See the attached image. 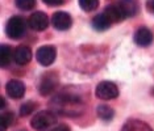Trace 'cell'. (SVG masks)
<instances>
[{"label":"cell","instance_id":"6da1fadb","mask_svg":"<svg viewBox=\"0 0 154 131\" xmlns=\"http://www.w3.org/2000/svg\"><path fill=\"white\" fill-rule=\"evenodd\" d=\"M51 112H55L66 117H78L85 110V102L76 95L71 93H61L53 97L50 101Z\"/></svg>","mask_w":154,"mask_h":131},{"label":"cell","instance_id":"7a4b0ae2","mask_svg":"<svg viewBox=\"0 0 154 131\" xmlns=\"http://www.w3.org/2000/svg\"><path fill=\"white\" fill-rule=\"evenodd\" d=\"M57 123V117L51 110H42L38 112L30 121V126L36 131H46Z\"/></svg>","mask_w":154,"mask_h":131},{"label":"cell","instance_id":"3957f363","mask_svg":"<svg viewBox=\"0 0 154 131\" xmlns=\"http://www.w3.org/2000/svg\"><path fill=\"white\" fill-rule=\"evenodd\" d=\"M5 33L11 39L21 38L25 33V21L21 16H12L5 26Z\"/></svg>","mask_w":154,"mask_h":131},{"label":"cell","instance_id":"277c9868","mask_svg":"<svg viewBox=\"0 0 154 131\" xmlns=\"http://www.w3.org/2000/svg\"><path fill=\"white\" fill-rule=\"evenodd\" d=\"M58 75L55 72H46L44 74L38 83V92L41 96H49L51 95L58 87Z\"/></svg>","mask_w":154,"mask_h":131},{"label":"cell","instance_id":"5b68a950","mask_svg":"<svg viewBox=\"0 0 154 131\" xmlns=\"http://www.w3.org/2000/svg\"><path fill=\"white\" fill-rule=\"evenodd\" d=\"M95 95L97 98L108 101V100H113L119 96V88L115 83L112 81H101L96 85Z\"/></svg>","mask_w":154,"mask_h":131},{"label":"cell","instance_id":"8992f818","mask_svg":"<svg viewBox=\"0 0 154 131\" xmlns=\"http://www.w3.org/2000/svg\"><path fill=\"white\" fill-rule=\"evenodd\" d=\"M55 57H57V49H55L53 45L41 46L36 53L37 62L41 66H44V67H48V66L53 64L54 60H55Z\"/></svg>","mask_w":154,"mask_h":131},{"label":"cell","instance_id":"52a82bcc","mask_svg":"<svg viewBox=\"0 0 154 131\" xmlns=\"http://www.w3.org/2000/svg\"><path fill=\"white\" fill-rule=\"evenodd\" d=\"M49 16L44 12H34L29 16L28 20V25L30 29L36 30V32H44L49 26Z\"/></svg>","mask_w":154,"mask_h":131},{"label":"cell","instance_id":"ba28073f","mask_svg":"<svg viewBox=\"0 0 154 131\" xmlns=\"http://www.w3.org/2000/svg\"><path fill=\"white\" fill-rule=\"evenodd\" d=\"M71 24H72L71 16L67 12L58 11L53 13V16H51V25L57 30H67L71 28Z\"/></svg>","mask_w":154,"mask_h":131},{"label":"cell","instance_id":"9c48e42d","mask_svg":"<svg viewBox=\"0 0 154 131\" xmlns=\"http://www.w3.org/2000/svg\"><path fill=\"white\" fill-rule=\"evenodd\" d=\"M5 91H7V95L11 98L19 100V98L24 97V95H25V85H24L23 81L13 79V80H9L7 83Z\"/></svg>","mask_w":154,"mask_h":131},{"label":"cell","instance_id":"30bf717a","mask_svg":"<svg viewBox=\"0 0 154 131\" xmlns=\"http://www.w3.org/2000/svg\"><path fill=\"white\" fill-rule=\"evenodd\" d=\"M119 8L124 17H133L136 16L140 11V3L138 0H120L119 1Z\"/></svg>","mask_w":154,"mask_h":131},{"label":"cell","instance_id":"8fae6325","mask_svg":"<svg viewBox=\"0 0 154 131\" xmlns=\"http://www.w3.org/2000/svg\"><path fill=\"white\" fill-rule=\"evenodd\" d=\"M32 59V50L25 45H21L13 53V60L19 66H25Z\"/></svg>","mask_w":154,"mask_h":131},{"label":"cell","instance_id":"7c38bea8","mask_svg":"<svg viewBox=\"0 0 154 131\" xmlns=\"http://www.w3.org/2000/svg\"><path fill=\"white\" fill-rule=\"evenodd\" d=\"M134 42L141 47H146L149 46L150 43L153 42V33L150 32L148 28H140L137 29V32L134 33V37H133Z\"/></svg>","mask_w":154,"mask_h":131},{"label":"cell","instance_id":"4fadbf2b","mask_svg":"<svg viewBox=\"0 0 154 131\" xmlns=\"http://www.w3.org/2000/svg\"><path fill=\"white\" fill-rule=\"evenodd\" d=\"M121 131H153L148 123L140 119H129L121 127Z\"/></svg>","mask_w":154,"mask_h":131},{"label":"cell","instance_id":"5bb4252c","mask_svg":"<svg viewBox=\"0 0 154 131\" xmlns=\"http://www.w3.org/2000/svg\"><path fill=\"white\" fill-rule=\"evenodd\" d=\"M104 15L109 19V21L112 24L113 22H120L121 20L125 19L124 15H122L121 11H120V8H119V5H113V4L107 7L106 11H104Z\"/></svg>","mask_w":154,"mask_h":131},{"label":"cell","instance_id":"9a60e30c","mask_svg":"<svg viewBox=\"0 0 154 131\" xmlns=\"http://www.w3.org/2000/svg\"><path fill=\"white\" fill-rule=\"evenodd\" d=\"M111 25H112V22L109 21V19L104 15V12L100 13V15H96L92 20V26L95 28L97 32H104V30H107Z\"/></svg>","mask_w":154,"mask_h":131},{"label":"cell","instance_id":"2e32d148","mask_svg":"<svg viewBox=\"0 0 154 131\" xmlns=\"http://www.w3.org/2000/svg\"><path fill=\"white\" fill-rule=\"evenodd\" d=\"M12 58V47L8 45H2V49H0V64H2V67H8Z\"/></svg>","mask_w":154,"mask_h":131},{"label":"cell","instance_id":"e0dca14e","mask_svg":"<svg viewBox=\"0 0 154 131\" xmlns=\"http://www.w3.org/2000/svg\"><path fill=\"white\" fill-rule=\"evenodd\" d=\"M96 113H97V117H99L101 121H106V122H109L115 115L113 109L108 105H99L96 109Z\"/></svg>","mask_w":154,"mask_h":131},{"label":"cell","instance_id":"ac0fdd59","mask_svg":"<svg viewBox=\"0 0 154 131\" xmlns=\"http://www.w3.org/2000/svg\"><path fill=\"white\" fill-rule=\"evenodd\" d=\"M13 122V113L12 112H3L0 115V131H5Z\"/></svg>","mask_w":154,"mask_h":131},{"label":"cell","instance_id":"d6986e66","mask_svg":"<svg viewBox=\"0 0 154 131\" xmlns=\"http://www.w3.org/2000/svg\"><path fill=\"white\" fill-rule=\"evenodd\" d=\"M79 5L83 11L92 12L99 7V0H79Z\"/></svg>","mask_w":154,"mask_h":131},{"label":"cell","instance_id":"ffe728a7","mask_svg":"<svg viewBox=\"0 0 154 131\" xmlns=\"http://www.w3.org/2000/svg\"><path fill=\"white\" fill-rule=\"evenodd\" d=\"M37 109V104L34 101H28V102H24L20 108V115L21 117H26L29 114H32L34 110Z\"/></svg>","mask_w":154,"mask_h":131},{"label":"cell","instance_id":"44dd1931","mask_svg":"<svg viewBox=\"0 0 154 131\" xmlns=\"http://www.w3.org/2000/svg\"><path fill=\"white\" fill-rule=\"evenodd\" d=\"M15 4L21 11H30L36 7V0H15Z\"/></svg>","mask_w":154,"mask_h":131},{"label":"cell","instance_id":"7402d4cb","mask_svg":"<svg viewBox=\"0 0 154 131\" xmlns=\"http://www.w3.org/2000/svg\"><path fill=\"white\" fill-rule=\"evenodd\" d=\"M45 4L48 5H51V7H57V5H61L63 3V0H42Z\"/></svg>","mask_w":154,"mask_h":131},{"label":"cell","instance_id":"603a6c76","mask_svg":"<svg viewBox=\"0 0 154 131\" xmlns=\"http://www.w3.org/2000/svg\"><path fill=\"white\" fill-rule=\"evenodd\" d=\"M50 131H71V130H70V127L67 125H58L54 129H51Z\"/></svg>","mask_w":154,"mask_h":131},{"label":"cell","instance_id":"cb8c5ba5","mask_svg":"<svg viewBox=\"0 0 154 131\" xmlns=\"http://www.w3.org/2000/svg\"><path fill=\"white\" fill-rule=\"evenodd\" d=\"M149 5H150V11H152L154 13V0H152V1H149Z\"/></svg>","mask_w":154,"mask_h":131},{"label":"cell","instance_id":"d4e9b609","mask_svg":"<svg viewBox=\"0 0 154 131\" xmlns=\"http://www.w3.org/2000/svg\"><path fill=\"white\" fill-rule=\"evenodd\" d=\"M0 101H2L0 106H2V108H4V105H5V100H4V97H2V100H0Z\"/></svg>","mask_w":154,"mask_h":131}]
</instances>
